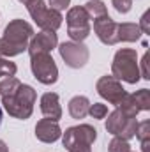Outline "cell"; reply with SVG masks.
Here are the masks:
<instances>
[{
	"mask_svg": "<svg viewBox=\"0 0 150 152\" xmlns=\"http://www.w3.org/2000/svg\"><path fill=\"white\" fill-rule=\"evenodd\" d=\"M0 97L5 112L20 120H27L32 112L37 99V92L30 87L21 83L14 76H7L0 81Z\"/></svg>",
	"mask_w": 150,
	"mask_h": 152,
	"instance_id": "1",
	"label": "cell"
},
{
	"mask_svg": "<svg viewBox=\"0 0 150 152\" xmlns=\"http://www.w3.org/2000/svg\"><path fill=\"white\" fill-rule=\"evenodd\" d=\"M34 36V28L30 23L23 20H12L0 37V55L2 57H16L28 48V42Z\"/></svg>",
	"mask_w": 150,
	"mask_h": 152,
	"instance_id": "2",
	"label": "cell"
},
{
	"mask_svg": "<svg viewBox=\"0 0 150 152\" xmlns=\"http://www.w3.org/2000/svg\"><path fill=\"white\" fill-rule=\"evenodd\" d=\"M111 73L113 78H117L118 81H125V83H138L140 81V62H138V53L136 50L131 48H122L115 53L111 64Z\"/></svg>",
	"mask_w": 150,
	"mask_h": 152,
	"instance_id": "3",
	"label": "cell"
},
{
	"mask_svg": "<svg viewBox=\"0 0 150 152\" xmlns=\"http://www.w3.org/2000/svg\"><path fill=\"white\" fill-rule=\"evenodd\" d=\"M97 138L95 127L88 124H79L66 129L62 134V143L67 152H92V145Z\"/></svg>",
	"mask_w": 150,
	"mask_h": 152,
	"instance_id": "4",
	"label": "cell"
},
{
	"mask_svg": "<svg viewBox=\"0 0 150 152\" xmlns=\"http://www.w3.org/2000/svg\"><path fill=\"white\" fill-rule=\"evenodd\" d=\"M27 11L28 14L32 16V20L37 23L39 28L42 30H51V32H57L62 25V14L60 11H55L51 7H48L44 4V0H28L27 4Z\"/></svg>",
	"mask_w": 150,
	"mask_h": 152,
	"instance_id": "5",
	"label": "cell"
},
{
	"mask_svg": "<svg viewBox=\"0 0 150 152\" xmlns=\"http://www.w3.org/2000/svg\"><path fill=\"white\" fill-rule=\"evenodd\" d=\"M136 127H138L136 117L127 113L122 108H117V110H113L111 113L108 115L106 131L110 134H113V136H118V138H124V140H131L136 134Z\"/></svg>",
	"mask_w": 150,
	"mask_h": 152,
	"instance_id": "6",
	"label": "cell"
},
{
	"mask_svg": "<svg viewBox=\"0 0 150 152\" xmlns=\"http://www.w3.org/2000/svg\"><path fill=\"white\" fill-rule=\"evenodd\" d=\"M30 69L34 78L42 85H53L58 80V67L50 53L30 55Z\"/></svg>",
	"mask_w": 150,
	"mask_h": 152,
	"instance_id": "7",
	"label": "cell"
},
{
	"mask_svg": "<svg viewBox=\"0 0 150 152\" xmlns=\"http://www.w3.org/2000/svg\"><path fill=\"white\" fill-rule=\"evenodd\" d=\"M67 34L76 42H83L90 36V18L83 5H76L67 11Z\"/></svg>",
	"mask_w": 150,
	"mask_h": 152,
	"instance_id": "8",
	"label": "cell"
},
{
	"mask_svg": "<svg viewBox=\"0 0 150 152\" xmlns=\"http://www.w3.org/2000/svg\"><path fill=\"white\" fill-rule=\"evenodd\" d=\"M95 90H97V94L103 97V99H106L108 103H111L115 104L117 108L118 106H122L124 104V101L127 99V92H125V88L122 87V83L117 80V78H113V76H101L99 80H97V83H95Z\"/></svg>",
	"mask_w": 150,
	"mask_h": 152,
	"instance_id": "9",
	"label": "cell"
},
{
	"mask_svg": "<svg viewBox=\"0 0 150 152\" xmlns=\"http://www.w3.org/2000/svg\"><path fill=\"white\" fill-rule=\"evenodd\" d=\"M58 51H60V57L62 60L66 62V66L73 67V69H79L83 67L88 58H90V51L88 48L83 44V42H76V41H67V42H62L58 46Z\"/></svg>",
	"mask_w": 150,
	"mask_h": 152,
	"instance_id": "10",
	"label": "cell"
},
{
	"mask_svg": "<svg viewBox=\"0 0 150 152\" xmlns=\"http://www.w3.org/2000/svg\"><path fill=\"white\" fill-rule=\"evenodd\" d=\"M117 28H118V23L113 21L111 18H110V14L94 20V32L99 37V41L103 44H106V46H113V44L118 42Z\"/></svg>",
	"mask_w": 150,
	"mask_h": 152,
	"instance_id": "11",
	"label": "cell"
},
{
	"mask_svg": "<svg viewBox=\"0 0 150 152\" xmlns=\"http://www.w3.org/2000/svg\"><path fill=\"white\" fill-rule=\"evenodd\" d=\"M57 44H58V39H57V34L55 32L42 30V32L32 36L27 50H28L30 55H36V53H50L53 48H57Z\"/></svg>",
	"mask_w": 150,
	"mask_h": 152,
	"instance_id": "12",
	"label": "cell"
},
{
	"mask_svg": "<svg viewBox=\"0 0 150 152\" xmlns=\"http://www.w3.org/2000/svg\"><path fill=\"white\" fill-rule=\"evenodd\" d=\"M36 136L42 143H53L62 136V129L58 122L50 120V118H41L36 124Z\"/></svg>",
	"mask_w": 150,
	"mask_h": 152,
	"instance_id": "13",
	"label": "cell"
},
{
	"mask_svg": "<svg viewBox=\"0 0 150 152\" xmlns=\"http://www.w3.org/2000/svg\"><path fill=\"white\" fill-rule=\"evenodd\" d=\"M41 112L46 118L58 122L62 118V106L58 101V94L55 92H46L41 97Z\"/></svg>",
	"mask_w": 150,
	"mask_h": 152,
	"instance_id": "14",
	"label": "cell"
},
{
	"mask_svg": "<svg viewBox=\"0 0 150 152\" xmlns=\"http://www.w3.org/2000/svg\"><path fill=\"white\" fill-rule=\"evenodd\" d=\"M117 37L124 42H136L141 37V30L136 23H120L117 28Z\"/></svg>",
	"mask_w": 150,
	"mask_h": 152,
	"instance_id": "15",
	"label": "cell"
},
{
	"mask_svg": "<svg viewBox=\"0 0 150 152\" xmlns=\"http://www.w3.org/2000/svg\"><path fill=\"white\" fill-rule=\"evenodd\" d=\"M88 108H90V101L85 96H74L69 101V113L73 118H83L88 115Z\"/></svg>",
	"mask_w": 150,
	"mask_h": 152,
	"instance_id": "16",
	"label": "cell"
},
{
	"mask_svg": "<svg viewBox=\"0 0 150 152\" xmlns=\"http://www.w3.org/2000/svg\"><path fill=\"white\" fill-rule=\"evenodd\" d=\"M129 103L138 110V112H147L150 110V90L141 88L134 94H129Z\"/></svg>",
	"mask_w": 150,
	"mask_h": 152,
	"instance_id": "17",
	"label": "cell"
},
{
	"mask_svg": "<svg viewBox=\"0 0 150 152\" xmlns=\"http://www.w3.org/2000/svg\"><path fill=\"white\" fill-rule=\"evenodd\" d=\"M83 7H85V11H87V14H88L90 20L92 18L95 20V18H101V16L108 14V9H106V5H104L103 0H88Z\"/></svg>",
	"mask_w": 150,
	"mask_h": 152,
	"instance_id": "18",
	"label": "cell"
},
{
	"mask_svg": "<svg viewBox=\"0 0 150 152\" xmlns=\"http://www.w3.org/2000/svg\"><path fill=\"white\" fill-rule=\"evenodd\" d=\"M134 136L140 140L143 152H150L149 151V145H150V120L138 122V127H136V134H134Z\"/></svg>",
	"mask_w": 150,
	"mask_h": 152,
	"instance_id": "19",
	"label": "cell"
},
{
	"mask_svg": "<svg viewBox=\"0 0 150 152\" xmlns=\"http://www.w3.org/2000/svg\"><path fill=\"white\" fill-rule=\"evenodd\" d=\"M108 152H131L129 140H124V138L115 136L111 142H110V145H108Z\"/></svg>",
	"mask_w": 150,
	"mask_h": 152,
	"instance_id": "20",
	"label": "cell"
},
{
	"mask_svg": "<svg viewBox=\"0 0 150 152\" xmlns=\"http://www.w3.org/2000/svg\"><path fill=\"white\" fill-rule=\"evenodd\" d=\"M16 71H18L16 64L11 62L9 58H5V57L0 55V76H4V78H7V76H14L16 75Z\"/></svg>",
	"mask_w": 150,
	"mask_h": 152,
	"instance_id": "21",
	"label": "cell"
},
{
	"mask_svg": "<svg viewBox=\"0 0 150 152\" xmlns=\"http://www.w3.org/2000/svg\"><path fill=\"white\" fill-rule=\"evenodd\" d=\"M88 113L92 115L94 118H104L108 115V106L103 104V103H94V104H90Z\"/></svg>",
	"mask_w": 150,
	"mask_h": 152,
	"instance_id": "22",
	"label": "cell"
},
{
	"mask_svg": "<svg viewBox=\"0 0 150 152\" xmlns=\"http://www.w3.org/2000/svg\"><path fill=\"white\" fill-rule=\"evenodd\" d=\"M111 5L115 7L117 12L120 14H127L133 7V0H111Z\"/></svg>",
	"mask_w": 150,
	"mask_h": 152,
	"instance_id": "23",
	"label": "cell"
},
{
	"mask_svg": "<svg viewBox=\"0 0 150 152\" xmlns=\"http://www.w3.org/2000/svg\"><path fill=\"white\" fill-rule=\"evenodd\" d=\"M149 58H150V53L149 51H145V55H143V58H141V71H140V76L143 78V80H150V73H149Z\"/></svg>",
	"mask_w": 150,
	"mask_h": 152,
	"instance_id": "24",
	"label": "cell"
},
{
	"mask_svg": "<svg viewBox=\"0 0 150 152\" xmlns=\"http://www.w3.org/2000/svg\"><path fill=\"white\" fill-rule=\"evenodd\" d=\"M150 11H145L143 12V16H141V20H140V30H141V34H150Z\"/></svg>",
	"mask_w": 150,
	"mask_h": 152,
	"instance_id": "25",
	"label": "cell"
},
{
	"mask_svg": "<svg viewBox=\"0 0 150 152\" xmlns=\"http://www.w3.org/2000/svg\"><path fill=\"white\" fill-rule=\"evenodd\" d=\"M71 0H50V7L55 9V11H64L67 5H69Z\"/></svg>",
	"mask_w": 150,
	"mask_h": 152,
	"instance_id": "26",
	"label": "cell"
},
{
	"mask_svg": "<svg viewBox=\"0 0 150 152\" xmlns=\"http://www.w3.org/2000/svg\"><path fill=\"white\" fill-rule=\"evenodd\" d=\"M0 152H9V151H7V145H5V142H4V140H0Z\"/></svg>",
	"mask_w": 150,
	"mask_h": 152,
	"instance_id": "27",
	"label": "cell"
},
{
	"mask_svg": "<svg viewBox=\"0 0 150 152\" xmlns=\"http://www.w3.org/2000/svg\"><path fill=\"white\" fill-rule=\"evenodd\" d=\"M0 126H2V108H0Z\"/></svg>",
	"mask_w": 150,
	"mask_h": 152,
	"instance_id": "28",
	"label": "cell"
},
{
	"mask_svg": "<svg viewBox=\"0 0 150 152\" xmlns=\"http://www.w3.org/2000/svg\"><path fill=\"white\" fill-rule=\"evenodd\" d=\"M18 2H21V4H27V2H28V0H18Z\"/></svg>",
	"mask_w": 150,
	"mask_h": 152,
	"instance_id": "29",
	"label": "cell"
}]
</instances>
